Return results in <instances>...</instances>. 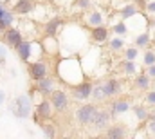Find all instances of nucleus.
I'll list each match as a JSON object with an SVG mask.
<instances>
[{"label":"nucleus","instance_id":"nucleus-1","mask_svg":"<svg viewBox=\"0 0 155 139\" xmlns=\"http://www.w3.org/2000/svg\"><path fill=\"white\" fill-rule=\"evenodd\" d=\"M97 110H99L97 103H81L76 108V112H74L78 125L79 127H90V123H92V119H94Z\"/></svg>","mask_w":155,"mask_h":139},{"label":"nucleus","instance_id":"nucleus-2","mask_svg":"<svg viewBox=\"0 0 155 139\" xmlns=\"http://www.w3.org/2000/svg\"><path fill=\"white\" fill-rule=\"evenodd\" d=\"M49 100H51V105H52L54 112H58V114L65 112L69 108V105H71V98H69L67 90H61V89H54L49 94Z\"/></svg>","mask_w":155,"mask_h":139},{"label":"nucleus","instance_id":"nucleus-3","mask_svg":"<svg viewBox=\"0 0 155 139\" xmlns=\"http://www.w3.org/2000/svg\"><path fill=\"white\" fill-rule=\"evenodd\" d=\"M92 87L94 83L88 81V80H81L76 85H71V96L76 100V101H87L92 94Z\"/></svg>","mask_w":155,"mask_h":139},{"label":"nucleus","instance_id":"nucleus-4","mask_svg":"<svg viewBox=\"0 0 155 139\" xmlns=\"http://www.w3.org/2000/svg\"><path fill=\"white\" fill-rule=\"evenodd\" d=\"M99 83H101V90H103V94H105L107 100H112L116 96H121V92H123V83L117 78H114V76L107 78V80H103Z\"/></svg>","mask_w":155,"mask_h":139},{"label":"nucleus","instance_id":"nucleus-5","mask_svg":"<svg viewBox=\"0 0 155 139\" xmlns=\"http://www.w3.org/2000/svg\"><path fill=\"white\" fill-rule=\"evenodd\" d=\"M31 108H33L31 96H27V94H20V96L15 100V107H13V110H15L16 117H20V119L29 117V116H31Z\"/></svg>","mask_w":155,"mask_h":139},{"label":"nucleus","instance_id":"nucleus-6","mask_svg":"<svg viewBox=\"0 0 155 139\" xmlns=\"http://www.w3.org/2000/svg\"><path fill=\"white\" fill-rule=\"evenodd\" d=\"M52 114H54V108H52V105H51V100L49 98H43L38 105H36V108H35V121L36 123H41V121H51L52 119Z\"/></svg>","mask_w":155,"mask_h":139},{"label":"nucleus","instance_id":"nucleus-7","mask_svg":"<svg viewBox=\"0 0 155 139\" xmlns=\"http://www.w3.org/2000/svg\"><path fill=\"white\" fill-rule=\"evenodd\" d=\"M27 72H29V78H31L33 81H36V80H40V78H43V76L49 74V65H47L45 60L40 58V60H36V62H29Z\"/></svg>","mask_w":155,"mask_h":139},{"label":"nucleus","instance_id":"nucleus-8","mask_svg":"<svg viewBox=\"0 0 155 139\" xmlns=\"http://www.w3.org/2000/svg\"><path fill=\"white\" fill-rule=\"evenodd\" d=\"M114 101L108 105V112H110V116H112V119L117 117V116H121V114H126L130 108H132V103H130V100L128 98H112Z\"/></svg>","mask_w":155,"mask_h":139},{"label":"nucleus","instance_id":"nucleus-9","mask_svg":"<svg viewBox=\"0 0 155 139\" xmlns=\"http://www.w3.org/2000/svg\"><path fill=\"white\" fill-rule=\"evenodd\" d=\"M54 89H56V80H54L52 76H49V74L35 81V90H36L38 94H41L43 98H47Z\"/></svg>","mask_w":155,"mask_h":139},{"label":"nucleus","instance_id":"nucleus-10","mask_svg":"<svg viewBox=\"0 0 155 139\" xmlns=\"http://www.w3.org/2000/svg\"><path fill=\"white\" fill-rule=\"evenodd\" d=\"M110 121H112V116H110L108 108H99L96 112L92 123H90V128H94V130H105L110 125Z\"/></svg>","mask_w":155,"mask_h":139},{"label":"nucleus","instance_id":"nucleus-11","mask_svg":"<svg viewBox=\"0 0 155 139\" xmlns=\"http://www.w3.org/2000/svg\"><path fill=\"white\" fill-rule=\"evenodd\" d=\"M2 40H4V43L7 45V47H11V49H15L22 40H24V35H22V31H18V29H15L13 25L11 27H7L5 31H4V35H2Z\"/></svg>","mask_w":155,"mask_h":139},{"label":"nucleus","instance_id":"nucleus-12","mask_svg":"<svg viewBox=\"0 0 155 139\" xmlns=\"http://www.w3.org/2000/svg\"><path fill=\"white\" fill-rule=\"evenodd\" d=\"M33 47H35V42L22 40V42L15 47V51H16V54H18V58H20L22 62L29 63V62H31V58H33Z\"/></svg>","mask_w":155,"mask_h":139},{"label":"nucleus","instance_id":"nucleus-13","mask_svg":"<svg viewBox=\"0 0 155 139\" xmlns=\"http://www.w3.org/2000/svg\"><path fill=\"white\" fill-rule=\"evenodd\" d=\"M15 22V13L9 9L4 2H0V33H4L7 27H11Z\"/></svg>","mask_w":155,"mask_h":139},{"label":"nucleus","instance_id":"nucleus-14","mask_svg":"<svg viewBox=\"0 0 155 139\" xmlns=\"http://www.w3.org/2000/svg\"><path fill=\"white\" fill-rule=\"evenodd\" d=\"M128 136V128L121 123H110L107 128H105V137L107 139H124Z\"/></svg>","mask_w":155,"mask_h":139},{"label":"nucleus","instance_id":"nucleus-15","mask_svg":"<svg viewBox=\"0 0 155 139\" xmlns=\"http://www.w3.org/2000/svg\"><path fill=\"white\" fill-rule=\"evenodd\" d=\"M90 38H92L94 43H105V42H108V38H110V29H108L105 24L96 25V27L90 29Z\"/></svg>","mask_w":155,"mask_h":139},{"label":"nucleus","instance_id":"nucleus-16","mask_svg":"<svg viewBox=\"0 0 155 139\" xmlns=\"http://www.w3.org/2000/svg\"><path fill=\"white\" fill-rule=\"evenodd\" d=\"M63 27V18L61 16H52L45 25H43V35L45 36H54L60 33V29Z\"/></svg>","mask_w":155,"mask_h":139},{"label":"nucleus","instance_id":"nucleus-17","mask_svg":"<svg viewBox=\"0 0 155 139\" xmlns=\"http://www.w3.org/2000/svg\"><path fill=\"white\" fill-rule=\"evenodd\" d=\"M150 87H152V78H150L146 72H139V74L134 76V89H135V90L146 92Z\"/></svg>","mask_w":155,"mask_h":139},{"label":"nucleus","instance_id":"nucleus-18","mask_svg":"<svg viewBox=\"0 0 155 139\" xmlns=\"http://www.w3.org/2000/svg\"><path fill=\"white\" fill-rule=\"evenodd\" d=\"M35 5H36L35 0H16L15 5H13V13H15V15H22V16H25V15L33 13Z\"/></svg>","mask_w":155,"mask_h":139},{"label":"nucleus","instance_id":"nucleus-19","mask_svg":"<svg viewBox=\"0 0 155 139\" xmlns=\"http://www.w3.org/2000/svg\"><path fill=\"white\" fill-rule=\"evenodd\" d=\"M137 13H139L137 2H130V4H126V5H123V7H121V11H119V15H121V18H123V20L134 18Z\"/></svg>","mask_w":155,"mask_h":139},{"label":"nucleus","instance_id":"nucleus-20","mask_svg":"<svg viewBox=\"0 0 155 139\" xmlns=\"http://www.w3.org/2000/svg\"><path fill=\"white\" fill-rule=\"evenodd\" d=\"M119 70L124 74V76H135L137 74V65H135V60H123L119 63Z\"/></svg>","mask_w":155,"mask_h":139},{"label":"nucleus","instance_id":"nucleus-21","mask_svg":"<svg viewBox=\"0 0 155 139\" xmlns=\"http://www.w3.org/2000/svg\"><path fill=\"white\" fill-rule=\"evenodd\" d=\"M87 24H88L90 27H96V25L105 24V16H103V13H101V11H97V9L90 11V13L87 15Z\"/></svg>","mask_w":155,"mask_h":139},{"label":"nucleus","instance_id":"nucleus-22","mask_svg":"<svg viewBox=\"0 0 155 139\" xmlns=\"http://www.w3.org/2000/svg\"><path fill=\"white\" fill-rule=\"evenodd\" d=\"M132 110H134L135 119H137L139 123H144V121L148 119V116H150L148 105H134V107H132Z\"/></svg>","mask_w":155,"mask_h":139},{"label":"nucleus","instance_id":"nucleus-23","mask_svg":"<svg viewBox=\"0 0 155 139\" xmlns=\"http://www.w3.org/2000/svg\"><path fill=\"white\" fill-rule=\"evenodd\" d=\"M124 47H126V42H124L123 36L116 35L114 38H108V49H110L112 53H121Z\"/></svg>","mask_w":155,"mask_h":139},{"label":"nucleus","instance_id":"nucleus-24","mask_svg":"<svg viewBox=\"0 0 155 139\" xmlns=\"http://www.w3.org/2000/svg\"><path fill=\"white\" fill-rule=\"evenodd\" d=\"M150 43H152V36L148 31H144V33H141V35L135 36V40H134V45L135 47H139V49H146V47H150Z\"/></svg>","mask_w":155,"mask_h":139},{"label":"nucleus","instance_id":"nucleus-25","mask_svg":"<svg viewBox=\"0 0 155 139\" xmlns=\"http://www.w3.org/2000/svg\"><path fill=\"white\" fill-rule=\"evenodd\" d=\"M40 128L43 130V136H45V137H49V139L56 137V127H54L52 123H47V121H41V123H40Z\"/></svg>","mask_w":155,"mask_h":139},{"label":"nucleus","instance_id":"nucleus-26","mask_svg":"<svg viewBox=\"0 0 155 139\" xmlns=\"http://www.w3.org/2000/svg\"><path fill=\"white\" fill-rule=\"evenodd\" d=\"M90 98H92L96 103H99V101H105V100H107V98H105V94H103V90H101V83H99V81H97V83H94Z\"/></svg>","mask_w":155,"mask_h":139},{"label":"nucleus","instance_id":"nucleus-27","mask_svg":"<svg viewBox=\"0 0 155 139\" xmlns=\"http://www.w3.org/2000/svg\"><path fill=\"white\" fill-rule=\"evenodd\" d=\"M112 31H114V35H117V36H124V35H128V25H126V22L121 18L119 22H116V24L112 25Z\"/></svg>","mask_w":155,"mask_h":139},{"label":"nucleus","instance_id":"nucleus-28","mask_svg":"<svg viewBox=\"0 0 155 139\" xmlns=\"http://www.w3.org/2000/svg\"><path fill=\"white\" fill-rule=\"evenodd\" d=\"M152 63H155V51L146 47V51L143 53V65L148 67V65H152Z\"/></svg>","mask_w":155,"mask_h":139},{"label":"nucleus","instance_id":"nucleus-29","mask_svg":"<svg viewBox=\"0 0 155 139\" xmlns=\"http://www.w3.org/2000/svg\"><path fill=\"white\" fill-rule=\"evenodd\" d=\"M123 53H124V58H126V60H135V58L139 56V47H135V45H128V47L123 49Z\"/></svg>","mask_w":155,"mask_h":139},{"label":"nucleus","instance_id":"nucleus-30","mask_svg":"<svg viewBox=\"0 0 155 139\" xmlns=\"http://www.w3.org/2000/svg\"><path fill=\"white\" fill-rule=\"evenodd\" d=\"M146 132L150 137H155V112H150V116L146 119Z\"/></svg>","mask_w":155,"mask_h":139},{"label":"nucleus","instance_id":"nucleus-31","mask_svg":"<svg viewBox=\"0 0 155 139\" xmlns=\"http://www.w3.org/2000/svg\"><path fill=\"white\" fill-rule=\"evenodd\" d=\"M144 101L148 107H155V90L153 89H148L146 94H144Z\"/></svg>","mask_w":155,"mask_h":139},{"label":"nucleus","instance_id":"nucleus-32","mask_svg":"<svg viewBox=\"0 0 155 139\" xmlns=\"http://www.w3.org/2000/svg\"><path fill=\"white\" fill-rule=\"evenodd\" d=\"M90 5H92V0H74V7L81 9V11L90 9Z\"/></svg>","mask_w":155,"mask_h":139},{"label":"nucleus","instance_id":"nucleus-33","mask_svg":"<svg viewBox=\"0 0 155 139\" xmlns=\"http://www.w3.org/2000/svg\"><path fill=\"white\" fill-rule=\"evenodd\" d=\"M144 9H146V11H148L150 15H155V0H150V2H146Z\"/></svg>","mask_w":155,"mask_h":139},{"label":"nucleus","instance_id":"nucleus-34","mask_svg":"<svg viewBox=\"0 0 155 139\" xmlns=\"http://www.w3.org/2000/svg\"><path fill=\"white\" fill-rule=\"evenodd\" d=\"M146 74H148L152 80H155V63H152V65L146 67Z\"/></svg>","mask_w":155,"mask_h":139},{"label":"nucleus","instance_id":"nucleus-35","mask_svg":"<svg viewBox=\"0 0 155 139\" xmlns=\"http://www.w3.org/2000/svg\"><path fill=\"white\" fill-rule=\"evenodd\" d=\"M5 54H7L5 47H4V45H0V58H5Z\"/></svg>","mask_w":155,"mask_h":139},{"label":"nucleus","instance_id":"nucleus-36","mask_svg":"<svg viewBox=\"0 0 155 139\" xmlns=\"http://www.w3.org/2000/svg\"><path fill=\"white\" fill-rule=\"evenodd\" d=\"M4 101H5V92H4V90H0V107H2Z\"/></svg>","mask_w":155,"mask_h":139}]
</instances>
